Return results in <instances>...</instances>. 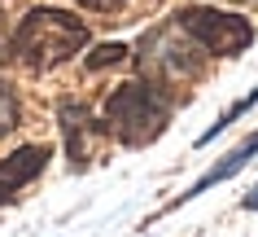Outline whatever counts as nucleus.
<instances>
[{
  "instance_id": "1",
  "label": "nucleus",
  "mask_w": 258,
  "mask_h": 237,
  "mask_svg": "<svg viewBox=\"0 0 258 237\" xmlns=\"http://www.w3.org/2000/svg\"><path fill=\"white\" fill-rule=\"evenodd\" d=\"M83 44H88V27L75 14H66V9H31L14 31V62L44 75V70H57L61 62H70Z\"/></svg>"
},
{
  "instance_id": "2",
  "label": "nucleus",
  "mask_w": 258,
  "mask_h": 237,
  "mask_svg": "<svg viewBox=\"0 0 258 237\" xmlns=\"http://www.w3.org/2000/svg\"><path fill=\"white\" fill-rule=\"evenodd\" d=\"M166 119H171V97L162 92L158 79H132V84H118L105 97V136H118L122 145H149L166 132Z\"/></svg>"
},
{
  "instance_id": "3",
  "label": "nucleus",
  "mask_w": 258,
  "mask_h": 237,
  "mask_svg": "<svg viewBox=\"0 0 258 237\" xmlns=\"http://www.w3.org/2000/svg\"><path fill=\"white\" fill-rule=\"evenodd\" d=\"M202 44L188 40L184 31L175 27H158L149 31L145 40H140V66L149 70L158 84H192V79H202L206 75V62H202Z\"/></svg>"
},
{
  "instance_id": "4",
  "label": "nucleus",
  "mask_w": 258,
  "mask_h": 237,
  "mask_svg": "<svg viewBox=\"0 0 258 237\" xmlns=\"http://www.w3.org/2000/svg\"><path fill=\"white\" fill-rule=\"evenodd\" d=\"M179 31H184L188 40H197L206 53H219V57L241 53L245 44L254 40L249 18H241V14H223V9H210V5L184 9V14H179Z\"/></svg>"
},
{
  "instance_id": "5",
  "label": "nucleus",
  "mask_w": 258,
  "mask_h": 237,
  "mask_svg": "<svg viewBox=\"0 0 258 237\" xmlns=\"http://www.w3.org/2000/svg\"><path fill=\"white\" fill-rule=\"evenodd\" d=\"M48 145H22L18 154H9L5 163H0V180L9 184V189H18V184H27V180H35L44 167H48Z\"/></svg>"
},
{
  "instance_id": "6",
  "label": "nucleus",
  "mask_w": 258,
  "mask_h": 237,
  "mask_svg": "<svg viewBox=\"0 0 258 237\" xmlns=\"http://www.w3.org/2000/svg\"><path fill=\"white\" fill-rule=\"evenodd\" d=\"M254 154H258V136H249V140H245V145H236V150H232L228 158H223V163H219V167H210V171H206V176H202V180H197V184H192L188 194H179V202H188V198L206 194V189H210V184H219V180H228V176H236V171H241L245 163H249V158H254Z\"/></svg>"
},
{
  "instance_id": "7",
  "label": "nucleus",
  "mask_w": 258,
  "mask_h": 237,
  "mask_svg": "<svg viewBox=\"0 0 258 237\" xmlns=\"http://www.w3.org/2000/svg\"><path fill=\"white\" fill-rule=\"evenodd\" d=\"M249 106H258V88H254V92H249V97H241V101H236V106H228V110H223V114H219V119H215V127H210V132H206V136L197 140V145H210V140H215V136H219V132H223V127H228V123H236V119H241V114L249 110Z\"/></svg>"
},
{
  "instance_id": "8",
  "label": "nucleus",
  "mask_w": 258,
  "mask_h": 237,
  "mask_svg": "<svg viewBox=\"0 0 258 237\" xmlns=\"http://www.w3.org/2000/svg\"><path fill=\"white\" fill-rule=\"evenodd\" d=\"M18 127V97L5 88V79H0V136H9Z\"/></svg>"
},
{
  "instance_id": "9",
  "label": "nucleus",
  "mask_w": 258,
  "mask_h": 237,
  "mask_svg": "<svg viewBox=\"0 0 258 237\" xmlns=\"http://www.w3.org/2000/svg\"><path fill=\"white\" fill-rule=\"evenodd\" d=\"M122 57H127V49H122V44H101V49H92V57H88V70L114 66V62H122Z\"/></svg>"
},
{
  "instance_id": "10",
  "label": "nucleus",
  "mask_w": 258,
  "mask_h": 237,
  "mask_svg": "<svg viewBox=\"0 0 258 237\" xmlns=\"http://www.w3.org/2000/svg\"><path fill=\"white\" fill-rule=\"evenodd\" d=\"M75 5H83V9H92V14H118L127 0H75Z\"/></svg>"
},
{
  "instance_id": "11",
  "label": "nucleus",
  "mask_w": 258,
  "mask_h": 237,
  "mask_svg": "<svg viewBox=\"0 0 258 237\" xmlns=\"http://www.w3.org/2000/svg\"><path fill=\"white\" fill-rule=\"evenodd\" d=\"M245 207H249V211H258V189H254L249 198H245Z\"/></svg>"
},
{
  "instance_id": "12",
  "label": "nucleus",
  "mask_w": 258,
  "mask_h": 237,
  "mask_svg": "<svg viewBox=\"0 0 258 237\" xmlns=\"http://www.w3.org/2000/svg\"><path fill=\"white\" fill-rule=\"evenodd\" d=\"M5 194H9V184H5V180H0V202H5Z\"/></svg>"
},
{
  "instance_id": "13",
  "label": "nucleus",
  "mask_w": 258,
  "mask_h": 237,
  "mask_svg": "<svg viewBox=\"0 0 258 237\" xmlns=\"http://www.w3.org/2000/svg\"><path fill=\"white\" fill-rule=\"evenodd\" d=\"M232 5H249V0H232Z\"/></svg>"
}]
</instances>
